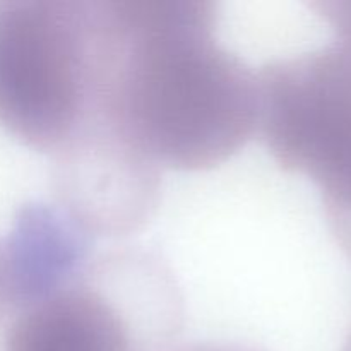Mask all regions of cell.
<instances>
[{
    "mask_svg": "<svg viewBox=\"0 0 351 351\" xmlns=\"http://www.w3.org/2000/svg\"><path fill=\"white\" fill-rule=\"evenodd\" d=\"M261 134L283 170L321 191L326 215L351 209V50L281 58L257 72Z\"/></svg>",
    "mask_w": 351,
    "mask_h": 351,
    "instance_id": "277c9868",
    "label": "cell"
},
{
    "mask_svg": "<svg viewBox=\"0 0 351 351\" xmlns=\"http://www.w3.org/2000/svg\"><path fill=\"white\" fill-rule=\"evenodd\" d=\"M178 351H259L245 345H237V343H197V345L185 346Z\"/></svg>",
    "mask_w": 351,
    "mask_h": 351,
    "instance_id": "ba28073f",
    "label": "cell"
},
{
    "mask_svg": "<svg viewBox=\"0 0 351 351\" xmlns=\"http://www.w3.org/2000/svg\"><path fill=\"white\" fill-rule=\"evenodd\" d=\"M180 290L154 254L113 249L88 257L24 304L2 351H160L180 331Z\"/></svg>",
    "mask_w": 351,
    "mask_h": 351,
    "instance_id": "7a4b0ae2",
    "label": "cell"
},
{
    "mask_svg": "<svg viewBox=\"0 0 351 351\" xmlns=\"http://www.w3.org/2000/svg\"><path fill=\"white\" fill-rule=\"evenodd\" d=\"M51 204L88 239H120L156 213L161 170L95 120L51 156Z\"/></svg>",
    "mask_w": 351,
    "mask_h": 351,
    "instance_id": "5b68a950",
    "label": "cell"
},
{
    "mask_svg": "<svg viewBox=\"0 0 351 351\" xmlns=\"http://www.w3.org/2000/svg\"><path fill=\"white\" fill-rule=\"evenodd\" d=\"M96 119L163 170L206 171L257 134V72L204 0L96 2Z\"/></svg>",
    "mask_w": 351,
    "mask_h": 351,
    "instance_id": "6da1fadb",
    "label": "cell"
},
{
    "mask_svg": "<svg viewBox=\"0 0 351 351\" xmlns=\"http://www.w3.org/2000/svg\"><path fill=\"white\" fill-rule=\"evenodd\" d=\"M19 308L16 274L5 239H0V324L10 321Z\"/></svg>",
    "mask_w": 351,
    "mask_h": 351,
    "instance_id": "8992f818",
    "label": "cell"
},
{
    "mask_svg": "<svg viewBox=\"0 0 351 351\" xmlns=\"http://www.w3.org/2000/svg\"><path fill=\"white\" fill-rule=\"evenodd\" d=\"M96 2L0 0V127L55 156L93 120Z\"/></svg>",
    "mask_w": 351,
    "mask_h": 351,
    "instance_id": "3957f363",
    "label": "cell"
},
{
    "mask_svg": "<svg viewBox=\"0 0 351 351\" xmlns=\"http://www.w3.org/2000/svg\"><path fill=\"white\" fill-rule=\"evenodd\" d=\"M314 9L336 33V41L351 50V2H317Z\"/></svg>",
    "mask_w": 351,
    "mask_h": 351,
    "instance_id": "52a82bcc",
    "label": "cell"
},
{
    "mask_svg": "<svg viewBox=\"0 0 351 351\" xmlns=\"http://www.w3.org/2000/svg\"><path fill=\"white\" fill-rule=\"evenodd\" d=\"M343 351H351V332H350L348 339H346L345 346H343Z\"/></svg>",
    "mask_w": 351,
    "mask_h": 351,
    "instance_id": "9c48e42d",
    "label": "cell"
}]
</instances>
